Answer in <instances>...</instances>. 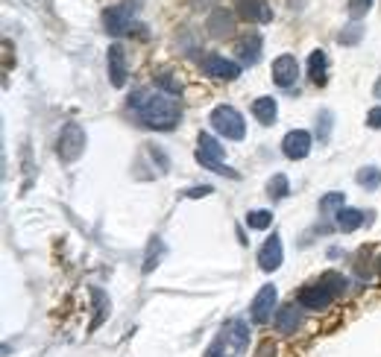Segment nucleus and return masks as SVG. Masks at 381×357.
Here are the masks:
<instances>
[{
	"label": "nucleus",
	"instance_id": "8",
	"mask_svg": "<svg viewBox=\"0 0 381 357\" xmlns=\"http://www.w3.org/2000/svg\"><path fill=\"white\" fill-rule=\"evenodd\" d=\"M106 65H109V79H112V85H115V88H124V85H127V77H129L124 47H120V44H112V47H109Z\"/></svg>",
	"mask_w": 381,
	"mask_h": 357
},
{
	"label": "nucleus",
	"instance_id": "20",
	"mask_svg": "<svg viewBox=\"0 0 381 357\" xmlns=\"http://www.w3.org/2000/svg\"><path fill=\"white\" fill-rule=\"evenodd\" d=\"M326 70H328V59L323 50H314L308 59V77L314 85H326Z\"/></svg>",
	"mask_w": 381,
	"mask_h": 357
},
{
	"label": "nucleus",
	"instance_id": "4",
	"mask_svg": "<svg viewBox=\"0 0 381 357\" xmlns=\"http://www.w3.org/2000/svg\"><path fill=\"white\" fill-rule=\"evenodd\" d=\"M85 129L80 126V123H68V126L59 132V158L62 162H77V158L85 153Z\"/></svg>",
	"mask_w": 381,
	"mask_h": 357
},
{
	"label": "nucleus",
	"instance_id": "15",
	"mask_svg": "<svg viewBox=\"0 0 381 357\" xmlns=\"http://www.w3.org/2000/svg\"><path fill=\"white\" fill-rule=\"evenodd\" d=\"M223 342H232V349L235 351H243L250 342V334H247V325L241 322V319H232V322L223 325V337H220Z\"/></svg>",
	"mask_w": 381,
	"mask_h": 357
},
{
	"label": "nucleus",
	"instance_id": "7",
	"mask_svg": "<svg viewBox=\"0 0 381 357\" xmlns=\"http://www.w3.org/2000/svg\"><path fill=\"white\" fill-rule=\"evenodd\" d=\"M276 299H279V293H276L273 284H264L261 290H258V296H255L252 305H250V311H252V322H258V325L270 322V319H273Z\"/></svg>",
	"mask_w": 381,
	"mask_h": 357
},
{
	"label": "nucleus",
	"instance_id": "19",
	"mask_svg": "<svg viewBox=\"0 0 381 357\" xmlns=\"http://www.w3.org/2000/svg\"><path fill=\"white\" fill-rule=\"evenodd\" d=\"M238 56H241L243 65H255V61L261 59V35H258V32L247 35V39L238 44Z\"/></svg>",
	"mask_w": 381,
	"mask_h": 357
},
{
	"label": "nucleus",
	"instance_id": "6",
	"mask_svg": "<svg viewBox=\"0 0 381 357\" xmlns=\"http://www.w3.org/2000/svg\"><path fill=\"white\" fill-rule=\"evenodd\" d=\"M331 299H335V293H331L323 281H317V284H308L299 290V307H305V311H326V307L331 305Z\"/></svg>",
	"mask_w": 381,
	"mask_h": 357
},
{
	"label": "nucleus",
	"instance_id": "17",
	"mask_svg": "<svg viewBox=\"0 0 381 357\" xmlns=\"http://www.w3.org/2000/svg\"><path fill=\"white\" fill-rule=\"evenodd\" d=\"M276 328H279V334H297V328L302 325V316L297 311V305H288V307H281V311L276 313Z\"/></svg>",
	"mask_w": 381,
	"mask_h": 357
},
{
	"label": "nucleus",
	"instance_id": "11",
	"mask_svg": "<svg viewBox=\"0 0 381 357\" xmlns=\"http://www.w3.org/2000/svg\"><path fill=\"white\" fill-rule=\"evenodd\" d=\"M281 261H285V246H281V238L279 235L267 238V243L261 246V252H258V267H261L264 273H273V269L281 267Z\"/></svg>",
	"mask_w": 381,
	"mask_h": 357
},
{
	"label": "nucleus",
	"instance_id": "18",
	"mask_svg": "<svg viewBox=\"0 0 381 357\" xmlns=\"http://www.w3.org/2000/svg\"><path fill=\"white\" fill-rule=\"evenodd\" d=\"M252 115L261 126H273V120L279 115V106H276L273 97H258V100L252 103Z\"/></svg>",
	"mask_w": 381,
	"mask_h": 357
},
{
	"label": "nucleus",
	"instance_id": "23",
	"mask_svg": "<svg viewBox=\"0 0 381 357\" xmlns=\"http://www.w3.org/2000/svg\"><path fill=\"white\" fill-rule=\"evenodd\" d=\"M364 39V30L361 23H349V27H343V32H337V44L349 47V44H358Z\"/></svg>",
	"mask_w": 381,
	"mask_h": 357
},
{
	"label": "nucleus",
	"instance_id": "29",
	"mask_svg": "<svg viewBox=\"0 0 381 357\" xmlns=\"http://www.w3.org/2000/svg\"><path fill=\"white\" fill-rule=\"evenodd\" d=\"M366 126H370V129H381V106L366 115Z\"/></svg>",
	"mask_w": 381,
	"mask_h": 357
},
{
	"label": "nucleus",
	"instance_id": "10",
	"mask_svg": "<svg viewBox=\"0 0 381 357\" xmlns=\"http://www.w3.org/2000/svg\"><path fill=\"white\" fill-rule=\"evenodd\" d=\"M103 23H106V32L124 35V32L132 27V9H129V3L109 6V9L103 12Z\"/></svg>",
	"mask_w": 381,
	"mask_h": 357
},
{
	"label": "nucleus",
	"instance_id": "13",
	"mask_svg": "<svg viewBox=\"0 0 381 357\" xmlns=\"http://www.w3.org/2000/svg\"><path fill=\"white\" fill-rule=\"evenodd\" d=\"M238 15L250 23H267L273 21V9L267 6V0H238Z\"/></svg>",
	"mask_w": 381,
	"mask_h": 357
},
{
	"label": "nucleus",
	"instance_id": "3",
	"mask_svg": "<svg viewBox=\"0 0 381 357\" xmlns=\"http://www.w3.org/2000/svg\"><path fill=\"white\" fill-rule=\"evenodd\" d=\"M212 126L217 135H223L226 141H241L247 135V123H243V115L235 106H217L212 112Z\"/></svg>",
	"mask_w": 381,
	"mask_h": 357
},
{
	"label": "nucleus",
	"instance_id": "25",
	"mask_svg": "<svg viewBox=\"0 0 381 357\" xmlns=\"http://www.w3.org/2000/svg\"><path fill=\"white\" fill-rule=\"evenodd\" d=\"M247 226H250V229H270V226H273V214L264 211V208L250 211V214H247Z\"/></svg>",
	"mask_w": 381,
	"mask_h": 357
},
{
	"label": "nucleus",
	"instance_id": "32",
	"mask_svg": "<svg viewBox=\"0 0 381 357\" xmlns=\"http://www.w3.org/2000/svg\"><path fill=\"white\" fill-rule=\"evenodd\" d=\"M328 120H331V115H328V112H323V129L317 132V135H319V141H326V138H328Z\"/></svg>",
	"mask_w": 381,
	"mask_h": 357
},
{
	"label": "nucleus",
	"instance_id": "5",
	"mask_svg": "<svg viewBox=\"0 0 381 357\" xmlns=\"http://www.w3.org/2000/svg\"><path fill=\"white\" fill-rule=\"evenodd\" d=\"M203 73H205V77H212V79H226V82H232V79L241 77V65H238V61H232V59H226V56L208 53V56L203 59Z\"/></svg>",
	"mask_w": 381,
	"mask_h": 357
},
{
	"label": "nucleus",
	"instance_id": "34",
	"mask_svg": "<svg viewBox=\"0 0 381 357\" xmlns=\"http://www.w3.org/2000/svg\"><path fill=\"white\" fill-rule=\"evenodd\" d=\"M375 94H378V97H381V79H378V85H375Z\"/></svg>",
	"mask_w": 381,
	"mask_h": 357
},
{
	"label": "nucleus",
	"instance_id": "24",
	"mask_svg": "<svg viewBox=\"0 0 381 357\" xmlns=\"http://www.w3.org/2000/svg\"><path fill=\"white\" fill-rule=\"evenodd\" d=\"M319 281H323V284H326L331 293H335V296H340V293H346V287H349V281L343 278L340 273H323V278H319Z\"/></svg>",
	"mask_w": 381,
	"mask_h": 357
},
{
	"label": "nucleus",
	"instance_id": "21",
	"mask_svg": "<svg viewBox=\"0 0 381 357\" xmlns=\"http://www.w3.org/2000/svg\"><path fill=\"white\" fill-rule=\"evenodd\" d=\"M290 193V184H288V176H281V173H276L273 179L267 182V196L270 200H285V196Z\"/></svg>",
	"mask_w": 381,
	"mask_h": 357
},
{
	"label": "nucleus",
	"instance_id": "28",
	"mask_svg": "<svg viewBox=\"0 0 381 357\" xmlns=\"http://www.w3.org/2000/svg\"><path fill=\"white\" fill-rule=\"evenodd\" d=\"M370 9H373V0H349V15H352L355 21L364 18Z\"/></svg>",
	"mask_w": 381,
	"mask_h": 357
},
{
	"label": "nucleus",
	"instance_id": "22",
	"mask_svg": "<svg viewBox=\"0 0 381 357\" xmlns=\"http://www.w3.org/2000/svg\"><path fill=\"white\" fill-rule=\"evenodd\" d=\"M355 182H358L361 188H366V191H375L378 184H381V170L378 167H364V170H358Z\"/></svg>",
	"mask_w": 381,
	"mask_h": 357
},
{
	"label": "nucleus",
	"instance_id": "26",
	"mask_svg": "<svg viewBox=\"0 0 381 357\" xmlns=\"http://www.w3.org/2000/svg\"><path fill=\"white\" fill-rule=\"evenodd\" d=\"M319 211H323V214H331V211H343V193H337V191L326 193L323 200H319Z\"/></svg>",
	"mask_w": 381,
	"mask_h": 357
},
{
	"label": "nucleus",
	"instance_id": "35",
	"mask_svg": "<svg viewBox=\"0 0 381 357\" xmlns=\"http://www.w3.org/2000/svg\"><path fill=\"white\" fill-rule=\"evenodd\" d=\"M378 273H381V258H378Z\"/></svg>",
	"mask_w": 381,
	"mask_h": 357
},
{
	"label": "nucleus",
	"instance_id": "14",
	"mask_svg": "<svg viewBox=\"0 0 381 357\" xmlns=\"http://www.w3.org/2000/svg\"><path fill=\"white\" fill-rule=\"evenodd\" d=\"M205 27L214 39H226V35H232V30H235V18H232V12H226V9H214Z\"/></svg>",
	"mask_w": 381,
	"mask_h": 357
},
{
	"label": "nucleus",
	"instance_id": "1",
	"mask_svg": "<svg viewBox=\"0 0 381 357\" xmlns=\"http://www.w3.org/2000/svg\"><path fill=\"white\" fill-rule=\"evenodd\" d=\"M129 108L138 112L144 120V126L158 129V132H170L176 129V123L182 120V106L165 91H153V88H138L129 97Z\"/></svg>",
	"mask_w": 381,
	"mask_h": 357
},
{
	"label": "nucleus",
	"instance_id": "2",
	"mask_svg": "<svg viewBox=\"0 0 381 357\" xmlns=\"http://www.w3.org/2000/svg\"><path fill=\"white\" fill-rule=\"evenodd\" d=\"M223 146H220V141L214 138V135L208 132H200V138H196V162H200L205 170H212V173H220V176H229V179H238V170L226 167L220 158H223Z\"/></svg>",
	"mask_w": 381,
	"mask_h": 357
},
{
	"label": "nucleus",
	"instance_id": "16",
	"mask_svg": "<svg viewBox=\"0 0 381 357\" xmlns=\"http://www.w3.org/2000/svg\"><path fill=\"white\" fill-rule=\"evenodd\" d=\"M364 223L370 226L373 214H364V211H358V208H343V211H337V229L340 231H355V229H361Z\"/></svg>",
	"mask_w": 381,
	"mask_h": 357
},
{
	"label": "nucleus",
	"instance_id": "27",
	"mask_svg": "<svg viewBox=\"0 0 381 357\" xmlns=\"http://www.w3.org/2000/svg\"><path fill=\"white\" fill-rule=\"evenodd\" d=\"M156 85H158V88H162L165 94H170V97H174V94H179L182 91V82L179 79H174V77H170V73L165 70V73H158V77H156Z\"/></svg>",
	"mask_w": 381,
	"mask_h": 357
},
{
	"label": "nucleus",
	"instance_id": "12",
	"mask_svg": "<svg viewBox=\"0 0 381 357\" xmlns=\"http://www.w3.org/2000/svg\"><path fill=\"white\" fill-rule=\"evenodd\" d=\"M297 77H299V61L293 59L290 53L279 56L273 61V82L276 85H281V88H290V85L297 82Z\"/></svg>",
	"mask_w": 381,
	"mask_h": 357
},
{
	"label": "nucleus",
	"instance_id": "31",
	"mask_svg": "<svg viewBox=\"0 0 381 357\" xmlns=\"http://www.w3.org/2000/svg\"><path fill=\"white\" fill-rule=\"evenodd\" d=\"M255 357H276V346H273V342H261V349H258V354Z\"/></svg>",
	"mask_w": 381,
	"mask_h": 357
},
{
	"label": "nucleus",
	"instance_id": "9",
	"mask_svg": "<svg viewBox=\"0 0 381 357\" xmlns=\"http://www.w3.org/2000/svg\"><path fill=\"white\" fill-rule=\"evenodd\" d=\"M281 153H285L288 158H293V162H302V158L311 153V135L305 132V129L288 132L285 141H281Z\"/></svg>",
	"mask_w": 381,
	"mask_h": 357
},
{
	"label": "nucleus",
	"instance_id": "33",
	"mask_svg": "<svg viewBox=\"0 0 381 357\" xmlns=\"http://www.w3.org/2000/svg\"><path fill=\"white\" fill-rule=\"evenodd\" d=\"M205 357H226V354H220L217 349H212V351H208V354H205Z\"/></svg>",
	"mask_w": 381,
	"mask_h": 357
},
{
	"label": "nucleus",
	"instance_id": "30",
	"mask_svg": "<svg viewBox=\"0 0 381 357\" xmlns=\"http://www.w3.org/2000/svg\"><path fill=\"white\" fill-rule=\"evenodd\" d=\"M212 193V184H203V188H191L185 191V196H191V200H200V196H208Z\"/></svg>",
	"mask_w": 381,
	"mask_h": 357
}]
</instances>
